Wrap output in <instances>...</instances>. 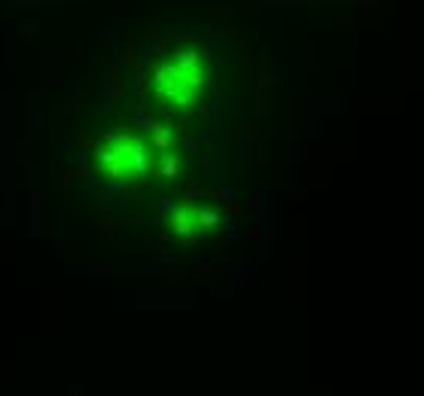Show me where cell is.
<instances>
[{
	"mask_svg": "<svg viewBox=\"0 0 424 396\" xmlns=\"http://www.w3.org/2000/svg\"><path fill=\"white\" fill-rule=\"evenodd\" d=\"M199 61H201L199 52H189V55L183 52V55L168 58L156 71V76H153V92L168 104L189 107V104L196 101V95L201 92V85L208 83V76L199 67Z\"/></svg>",
	"mask_w": 424,
	"mask_h": 396,
	"instance_id": "cell-1",
	"label": "cell"
},
{
	"mask_svg": "<svg viewBox=\"0 0 424 396\" xmlns=\"http://www.w3.org/2000/svg\"><path fill=\"white\" fill-rule=\"evenodd\" d=\"M196 220H199L196 210H192V208H183L180 214H177V229H180V232H189L192 226H196Z\"/></svg>",
	"mask_w": 424,
	"mask_h": 396,
	"instance_id": "cell-3",
	"label": "cell"
},
{
	"mask_svg": "<svg viewBox=\"0 0 424 396\" xmlns=\"http://www.w3.org/2000/svg\"><path fill=\"white\" fill-rule=\"evenodd\" d=\"M98 162L104 168L110 171V177H131V174H138L143 168V147L141 143H134V140H117V143H110L107 150H101L98 152Z\"/></svg>",
	"mask_w": 424,
	"mask_h": 396,
	"instance_id": "cell-2",
	"label": "cell"
}]
</instances>
